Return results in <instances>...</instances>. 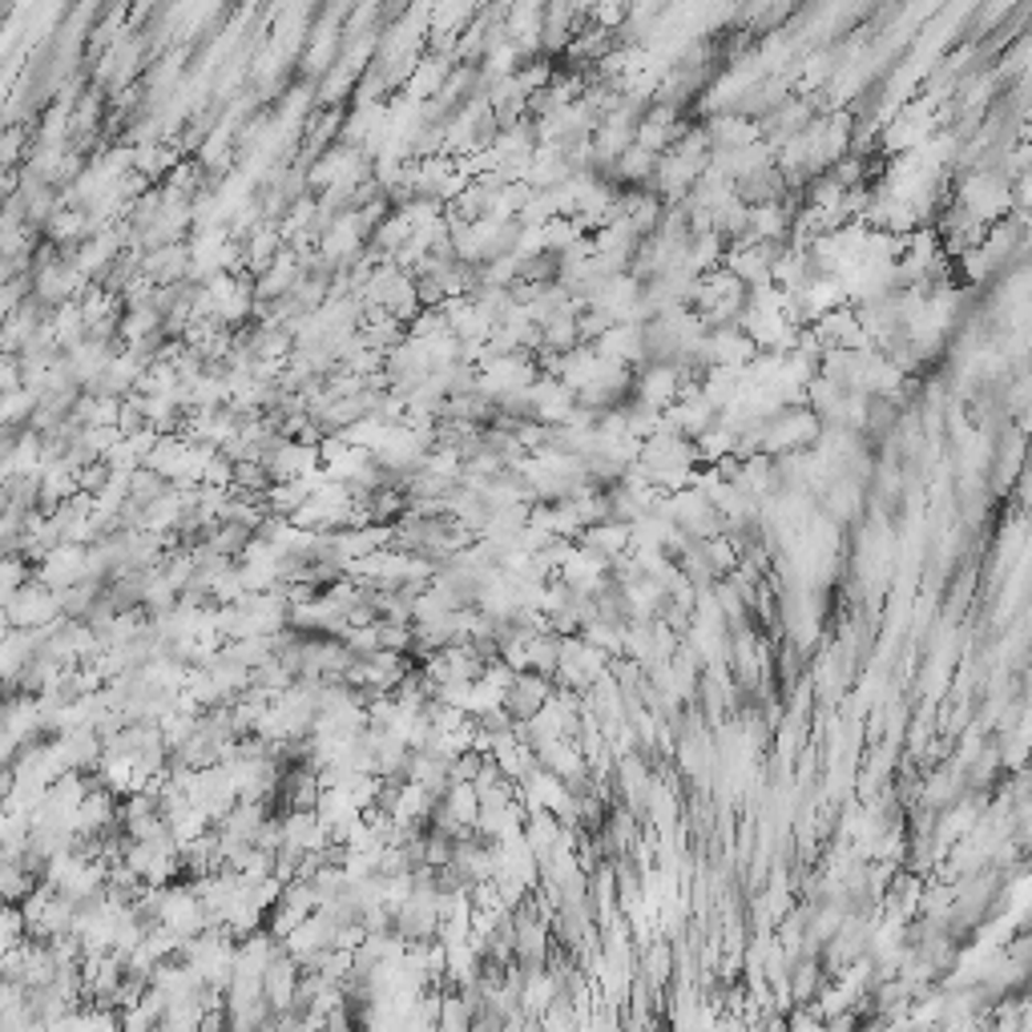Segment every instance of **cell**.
Here are the masks:
<instances>
[{"label": "cell", "instance_id": "2", "mask_svg": "<svg viewBox=\"0 0 1032 1032\" xmlns=\"http://www.w3.org/2000/svg\"><path fill=\"white\" fill-rule=\"evenodd\" d=\"M444 807L453 811L456 823L476 827V819H480V790H476V783H453L448 795H444Z\"/></svg>", "mask_w": 1032, "mask_h": 1032}, {"label": "cell", "instance_id": "1", "mask_svg": "<svg viewBox=\"0 0 1032 1032\" xmlns=\"http://www.w3.org/2000/svg\"><path fill=\"white\" fill-rule=\"evenodd\" d=\"M549 698H553V682H549V673L521 670L517 678H512L509 690H504V706H509V714L517 722H529L536 710L549 706Z\"/></svg>", "mask_w": 1032, "mask_h": 1032}]
</instances>
